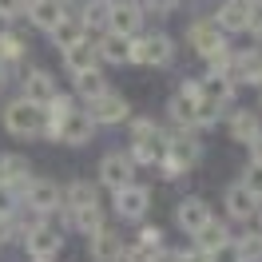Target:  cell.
<instances>
[{
    "label": "cell",
    "instance_id": "cell-18",
    "mask_svg": "<svg viewBox=\"0 0 262 262\" xmlns=\"http://www.w3.org/2000/svg\"><path fill=\"white\" fill-rule=\"evenodd\" d=\"M56 96V80H52L48 72H32L28 80H24V99L36 103V107H48V99Z\"/></svg>",
    "mask_w": 262,
    "mask_h": 262
},
{
    "label": "cell",
    "instance_id": "cell-23",
    "mask_svg": "<svg viewBox=\"0 0 262 262\" xmlns=\"http://www.w3.org/2000/svg\"><path fill=\"white\" fill-rule=\"evenodd\" d=\"M199 92H203L207 99H214V103L223 107V103H227V99L234 96V80H230V76H219V72H211L207 80L199 83Z\"/></svg>",
    "mask_w": 262,
    "mask_h": 262
},
{
    "label": "cell",
    "instance_id": "cell-38",
    "mask_svg": "<svg viewBox=\"0 0 262 262\" xmlns=\"http://www.w3.org/2000/svg\"><path fill=\"white\" fill-rule=\"evenodd\" d=\"M246 32H254L262 40V4H254V8H250V24H246Z\"/></svg>",
    "mask_w": 262,
    "mask_h": 262
},
{
    "label": "cell",
    "instance_id": "cell-1",
    "mask_svg": "<svg viewBox=\"0 0 262 262\" xmlns=\"http://www.w3.org/2000/svg\"><path fill=\"white\" fill-rule=\"evenodd\" d=\"M44 107H36L28 99H12L8 107H4V127L20 135V139H36V135H44Z\"/></svg>",
    "mask_w": 262,
    "mask_h": 262
},
{
    "label": "cell",
    "instance_id": "cell-20",
    "mask_svg": "<svg viewBox=\"0 0 262 262\" xmlns=\"http://www.w3.org/2000/svg\"><path fill=\"white\" fill-rule=\"evenodd\" d=\"M223 243H230V238H227V227H223L219 219H207V223H203V227L195 230V246L203 250V254H211V250H219Z\"/></svg>",
    "mask_w": 262,
    "mask_h": 262
},
{
    "label": "cell",
    "instance_id": "cell-7",
    "mask_svg": "<svg viewBox=\"0 0 262 262\" xmlns=\"http://www.w3.org/2000/svg\"><path fill=\"white\" fill-rule=\"evenodd\" d=\"M250 8H254V0H227L214 16V28L219 32H243L250 24Z\"/></svg>",
    "mask_w": 262,
    "mask_h": 262
},
{
    "label": "cell",
    "instance_id": "cell-29",
    "mask_svg": "<svg viewBox=\"0 0 262 262\" xmlns=\"http://www.w3.org/2000/svg\"><path fill=\"white\" fill-rule=\"evenodd\" d=\"M72 219H76V227H80L83 234H96V230L103 227V211H99V207H88V211H72Z\"/></svg>",
    "mask_w": 262,
    "mask_h": 262
},
{
    "label": "cell",
    "instance_id": "cell-12",
    "mask_svg": "<svg viewBox=\"0 0 262 262\" xmlns=\"http://www.w3.org/2000/svg\"><path fill=\"white\" fill-rule=\"evenodd\" d=\"M191 44H195V52H199V56H207V60H214L219 52H227V48H223V32L214 28L211 20L191 24Z\"/></svg>",
    "mask_w": 262,
    "mask_h": 262
},
{
    "label": "cell",
    "instance_id": "cell-28",
    "mask_svg": "<svg viewBox=\"0 0 262 262\" xmlns=\"http://www.w3.org/2000/svg\"><path fill=\"white\" fill-rule=\"evenodd\" d=\"M76 92H80L83 99H96V96L107 92V83H103V76H99V68H96V72H80V76H76Z\"/></svg>",
    "mask_w": 262,
    "mask_h": 262
},
{
    "label": "cell",
    "instance_id": "cell-35",
    "mask_svg": "<svg viewBox=\"0 0 262 262\" xmlns=\"http://www.w3.org/2000/svg\"><path fill=\"white\" fill-rule=\"evenodd\" d=\"M0 214H16V187L0 179Z\"/></svg>",
    "mask_w": 262,
    "mask_h": 262
},
{
    "label": "cell",
    "instance_id": "cell-25",
    "mask_svg": "<svg viewBox=\"0 0 262 262\" xmlns=\"http://www.w3.org/2000/svg\"><path fill=\"white\" fill-rule=\"evenodd\" d=\"M163 151H167L163 135H151V139H135L131 159H135V163H159V159H163Z\"/></svg>",
    "mask_w": 262,
    "mask_h": 262
},
{
    "label": "cell",
    "instance_id": "cell-24",
    "mask_svg": "<svg viewBox=\"0 0 262 262\" xmlns=\"http://www.w3.org/2000/svg\"><path fill=\"white\" fill-rule=\"evenodd\" d=\"M127 44H131V40L107 32V36L96 44V56H99V60H107V64H127Z\"/></svg>",
    "mask_w": 262,
    "mask_h": 262
},
{
    "label": "cell",
    "instance_id": "cell-15",
    "mask_svg": "<svg viewBox=\"0 0 262 262\" xmlns=\"http://www.w3.org/2000/svg\"><path fill=\"white\" fill-rule=\"evenodd\" d=\"M24 8H28V20H32L36 28H44V32H52V28L68 16L60 0H32V4H24Z\"/></svg>",
    "mask_w": 262,
    "mask_h": 262
},
{
    "label": "cell",
    "instance_id": "cell-31",
    "mask_svg": "<svg viewBox=\"0 0 262 262\" xmlns=\"http://www.w3.org/2000/svg\"><path fill=\"white\" fill-rule=\"evenodd\" d=\"M0 56H4V60H20V56H24V40H20L16 32H4L0 36Z\"/></svg>",
    "mask_w": 262,
    "mask_h": 262
},
{
    "label": "cell",
    "instance_id": "cell-19",
    "mask_svg": "<svg viewBox=\"0 0 262 262\" xmlns=\"http://www.w3.org/2000/svg\"><path fill=\"white\" fill-rule=\"evenodd\" d=\"M32 163L24 159V155H0V179L8 183V187H28L32 183Z\"/></svg>",
    "mask_w": 262,
    "mask_h": 262
},
{
    "label": "cell",
    "instance_id": "cell-30",
    "mask_svg": "<svg viewBox=\"0 0 262 262\" xmlns=\"http://www.w3.org/2000/svg\"><path fill=\"white\" fill-rule=\"evenodd\" d=\"M88 16H83V28H107V12H112V4H103V0H96L92 8H83Z\"/></svg>",
    "mask_w": 262,
    "mask_h": 262
},
{
    "label": "cell",
    "instance_id": "cell-10",
    "mask_svg": "<svg viewBox=\"0 0 262 262\" xmlns=\"http://www.w3.org/2000/svg\"><path fill=\"white\" fill-rule=\"evenodd\" d=\"M99 183L112 187V191L127 187L131 183V159L127 155H103V159H99Z\"/></svg>",
    "mask_w": 262,
    "mask_h": 262
},
{
    "label": "cell",
    "instance_id": "cell-8",
    "mask_svg": "<svg viewBox=\"0 0 262 262\" xmlns=\"http://www.w3.org/2000/svg\"><path fill=\"white\" fill-rule=\"evenodd\" d=\"M24 246H28V254H32L36 262H52L60 254V234L52 227H32L28 238H24Z\"/></svg>",
    "mask_w": 262,
    "mask_h": 262
},
{
    "label": "cell",
    "instance_id": "cell-40",
    "mask_svg": "<svg viewBox=\"0 0 262 262\" xmlns=\"http://www.w3.org/2000/svg\"><path fill=\"white\" fill-rule=\"evenodd\" d=\"M250 163H254V167H262V131L254 135V139H250Z\"/></svg>",
    "mask_w": 262,
    "mask_h": 262
},
{
    "label": "cell",
    "instance_id": "cell-13",
    "mask_svg": "<svg viewBox=\"0 0 262 262\" xmlns=\"http://www.w3.org/2000/svg\"><path fill=\"white\" fill-rule=\"evenodd\" d=\"M207 219H211V207H207L203 199H195V195H191V199H183L179 207H175V223H179L187 234H195V230L203 227Z\"/></svg>",
    "mask_w": 262,
    "mask_h": 262
},
{
    "label": "cell",
    "instance_id": "cell-32",
    "mask_svg": "<svg viewBox=\"0 0 262 262\" xmlns=\"http://www.w3.org/2000/svg\"><path fill=\"white\" fill-rule=\"evenodd\" d=\"M207 262H246V258H243V250H238V243H223L219 250L207 254Z\"/></svg>",
    "mask_w": 262,
    "mask_h": 262
},
{
    "label": "cell",
    "instance_id": "cell-5",
    "mask_svg": "<svg viewBox=\"0 0 262 262\" xmlns=\"http://www.w3.org/2000/svg\"><path fill=\"white\" fill-rule=\"evenodd\" d=\"M203 99V92H199L195 80L179 83V92H175V99H171V119L179 123V127H195V103Z\"/></svg>",
    "mask_w": 262,
    "mask_h": 262
},
{
    "label": "cell",
    "instance_id": "cell-22",
    "mask_svg": "<svg viewBox=\"0 0 262 262\" xmlns=\"http://www.w3.org/2000/svg\"><path fill=\"white\" fill-rule=\"evenodd\" d=\"M83 32H88V28H83V20H80V16H64L56 28H52V44L72 48V44H80V40H83Z\"/></svg>",
    "mask_w": 262,
    "mask_h": 262
},
{
    "label": "cell",
    "instance_id": "cell-4",
    "mask_svg": "<svg viewBox=\"0 0 262 262\" xmlns=\"http://www.w3.org/2000/svg\"><path fill=\"white\" fill-rule=\"evenodd\" d=\"M92 115L88 112H68L64 119H60V127H56V139H64V143H72V147H83V143H92Z\"/></svg>",
    "mask_w": 262,
    "mask_h": 262
},
{
    "label": "cell",
    "instance_id": "cell-17",
    "mask_svg": "<svg viewBox=\"0 0 262 262\" xmlns=\"http://www.w3.org/2000/svg\"><path fill=\"white\" fill-rule=\"evenodd\" d=\"M227 214L230 219H254V214H258V199L250 195V191H246L243 183H234V187H230L227 191Z\"/></svg>",
    "mask_w": 262,
    "mask_h": 262
},
{
    "label": "cell",
    "instance_id": "cell-41",
    "mask_svg": "<svg viewBox=\"0 0 262 262\" xmlns=\"http://www.w3.org/2000/svg\"><path fill=\"white\" fill-rule=\"evenodd\" d=\"M16 230H12V214H0V243H8Z\"/></svg>",
    "mask_w": 262,
    "mask_h": 262
},
{
    "label": "cell",
    "instance_id": "cell-21",
    "mask_svg": "<svg viewBox=\"0 0 262 262\" xmlns=\"http://www.w3.org/2000/svg\"><path fill=\"white\" fill-rule=\"evenodd\" d=\"M72 207V211H88V207H99V199H96V187L92 183H83V179H76L72 187H68L64 195H60Z\"/></svg>",
    "mask_w": 262,
    "mask_h": 262
},
{
    "label": "cell",
    "instance_id": "cell-37",
    "mask_svg": "<svg viewBox=\"0 0 262 262\" xmlns=\"http://www.w3.org/2000/svg\"><path fill=\"white\" fill-rule=\"evenodd\" d=\"M24 12V0H0V16L8 20V16H20Z\"/></svg>",
    "mask_w": 262,
    "mask_h": 262
},
{
    "label": "cell",
    "instance_id": "cell-33",
    "mask_svg": "<svg viewBox=\"0 0 262 262\" xmlns=\"http://www.w3.org/2000/svg\"><path fill=\"white\" fill-rule=\"evenodd\" d=\"M139 246H147L151 254L163 250V230H159V227H143V230H139Z\"/></svg>",
    "mask_w": 262,
    "mask_h": 262
},
{
    "label": "cell",
    "instance_id": "cell-6",
    "mask_svg": "<svg viewBox=\"0 0 262 262\" xmlns=\"http://www.w3.org/2000/svg\"><path fill=\"white\" fill-rule=\"evenodd\" d=\"M88 115H92V123H119V119H127V99L103 92V96L88 99Z\"/></svg>",
    "mask_w": 262,
    "mask_h": 262
},
{
    "label": "cell",
    "instance_id": "cell-39",
    "mask_svg": "<svg viewBox=\"0 0 262 262\" xmlns=\"http://www.w3.org/2000/svg\"><path fill=\"white\" fill-rule=\"evenodd\" d=\"M123 258L127 262H151V250L147 246H131V250H123Z\"/></svg>",
    "mask_w": 262,
    "mask_h": 262
},
{
    "label": "cell",
    "instance_id": "cell-2",
    "mask_svg": "<svg viewBox=\"0 0 262 262\" xmlns=\"http://www.w3.org/2000/svg\"><path fill=\"white\" fill-rule=\"evenodd\" d=\"M127 60L131 64H167V60H171V40H167L163 32L143 36V40H131Z\"/></svg>",
    "mask_w": 262,
    "mask_h": 262
},
{
    "label": "cell",
    "instance_id": "cell-44",
    "mask_svg": "<svg viewBox=\"0 0 262 262\" xmlns=\"http://www.w3.org/2000/svg\"><path fill=\"white\" fill-rule=\"evenodd\" d=\"M68 4H72V8H92L96 0H68Z\"/></svg>",
    "mask_w": 262,
    "mask_h": 262
},
{
    "label": "cell",
    "instance_id": "cell-16",
    "mask_svg": "<svg viewBox=\"0 0 262 262\" xmlns=\"http://www.w3.org/2000/svg\"><path fill=\"white\" fill-rule=\"evenodd\" d=\"M64 64L72 76H80V72H96L99 56H96V44H88V40H80V44H72V48H64Z\"/></svg>",
    "mask_w": 262,
    "mask_h": 262
},
{
    "label": "cell",
    "instance_id": "cell-3",
    "mask_svg": "<svg viewBox=\"0 0 262 262\" xmlns=\"http://www.w3.org/2000/svg\"><path fill=\"white\" fill-rule=\"evenodd\" d=\"M147 207H151L147 187L127 183V187H119V191H115V214H119V219H127V223H139V219L147 214Z\"/></svg>",
    "mask_w": 262,
    "mask_h": 262
},
{
    "label": "cell",
    "instance_id": "cell-11",
    "mask_svg": "<svg viewBox=\"0 0 262 262\" xmlns=\"http://www.w3.org/2000/svg\"><path fill=\"white\" fill-rule=\"evenodd\" d=\"M24 203L32 207V211H52V207H60V187L52 179H32L28 187H24Z\"/></svg>",
    "mask_w": 262,
    "mask_h": 262
},
{
    "label": "cell",
    "instance_id": "cell-34",
    "mask_svg": "<svg viewBox=\"0 0 262 262\" xmlns=\"http://www.w3.org/2000/svg\"><path fill=\"white\" fill-rule=\"evenodd\" d=\"M243 187H246V191H250L254 199H262V167H254V163L246 167V175H243Z\"/></svg>",
    "mask_w": 262,
    "mask_h": 262
},
{
    "label": "cell",
    "instance_id": "cell-36",
    "mask_svg": "<svg viewBox=\"0 0 262 262\" xmlns=\"http://www.w3.org/2000/svg\"><path fill=\"white\" fill-rule=\"evenodd\" d=\"M135 139H151V135H159V127H155V123H151V119H135Z\"/></svg>",
    "mask_w": 262,
    "mask_h": 262
},
{
    "label": "cell",
    "instance_id": "cell-26",
    "mask_svg": "<svg viewBox=\"0 0 262 262\" xmlns=\"http://www.w3.org/2000/svg\"><path fill=\"white\" fill-rule=\"evenodd\" d=\"M234 72L243 76L246 83H262V52H246L234 60Z\"/></svg>",
    "mask_w": 262,
    "mask_h": 262
},
{
    "label": "cell",
    "instance_id": "cell-9",
    "mask_svg": "<svg viewBox=\"0 0 262 262\" xmlns=\"http://www.w3.org/2000/svg\"><path fill=\"white\" fill-rule=\"evenodd\" d=\"M139 20H143V12L135 8V4H112V12H107V28H112L115 36H123V40H131V36L139 32Z\"/></svg>",
    "mask_w": 262,
    "mask_h": 262
},
{
    "label": "cell",
    "instance_id": "cell-14",
    "mask_svg": "<svg viewBox=\"0 0 262 262\" xmlns=\"http://www.w3.org/2000/svg\"><path fill=\"white\" fill-rule=\"evenodd\" d=\"M92 258L96 262H119L123 258V238H119L115 230L99 227L96 234H92Z\"/></svg>",
    "mask_w": 262,
    "mask_h": 262
},
{
    "label": "cell",
    "instance_id": "cell-27",
    "mask_svg": "<svg viewBox=\"0 0 262 262\" xmlns=\"http://www.w3.org/2000/svg\"><path fill=\"white\" fill-rule=\"evenodd\" d=\"M258 135V119L250 112H238L234 119H230V139H238V143H250Z\"/></svg>",
    "mask_w": 262,
    "mask_h": 262
},
{
    "label": "cell",
    "instance_id": "cell-43",
    "mask_svg": "<svg viewBox=\"0 0 262 262\" xmlns=\"http://www.w3.org/2000/svg\"><path fill=\"white\" fill-rule=\"evenodd\" d=\"M151 262H183V258L175 254V250H155V254H151Z\"/></svg>",
    "mask_w": 262,
    "mask_h": 262
},
{
    "label": "cell",
    "instance_id": "cell-42",
    "mask_svg": "<svg viewBox=\"0 0 262 262\" xmlns=\"http://www.w3.org/2000/svg\"><path fill=\"white\" fill-rule=\"evenodd\" d=\"M143 4H147L151 12H171L175 8V0H143Z\"/></svg>",
    "mask_w": 262,
    "mask_h": 262
}]
</instances>
